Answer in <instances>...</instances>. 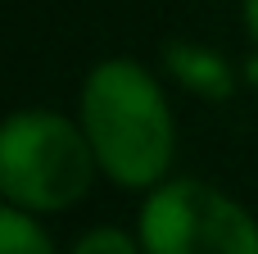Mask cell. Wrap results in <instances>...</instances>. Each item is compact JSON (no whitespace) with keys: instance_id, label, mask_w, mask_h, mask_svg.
<instances>
[{"instance_id":"1","label":"cell","mask_w":258,"mask_h":254,"mask_svg":"<svg viewBox=\"0 0 258 254\" xmlns=\"http://www.w3.org/2000/svg\"><path fill=\"white\" fill-rule=\"evenodd\" d=\"M77 123L113 186L154 191L168 182L177 155V118L159 77L141 59L109 55L91 64L77 91Z\"/></svg>"},{"instance_id":"2","label":"cell","mask_w":258,"mask_h":254,"mask_svg":"<svg viewBox=\"0 0 258 254\" xmlns=\"http://www.w3.org/2000/svg\"><path fill=\"white\" fill-rule=\"evenodd\" d=\"M100 164L77 118L59 109H14L0 127V195L27 214L73 209Z\"/></svg>"},{"instance_id":"3","label":"cell","mask_w":258,"mask_h":254,"mask_svg":"<svg viewBox=\"0 0 258 254\" xmlns=\"http://www.w3.org/2000/svg\"><path fill=\"white\" fill-rule=\"evenodd\" d=\"M145 254H258V218L200 177H168L136 214Z\"/></svg>"},{"instance_id":"4","label":"cell","mask_w":258,"mask_h":254,"mask_svg":"<svg viewBox=\"0 0 258 254\" xmlns=\"http://www.w3.org/2000/svg\"><path fill=\"white\" fill-rule=\"evenodd\" d=\"M163 68H168V77L172 82H181L190 95H200V100H231L236 95V86H240V73H236V64L222 55V50H213V45H204V41H168L163 45Z\"/></svg>"},{"instance_id":"5","label":"cell","mask_w":258,"mask_h":254,"mask_svg":"<svg viewBox=\"0 0 258 254\" xmlns=\"http://www.w3.org/2000/svg\"><path fill=\"white\" fill-rule=\"evenodd\" d=\"M0 254H54V241L36 223V214L5 205L0 209Z\"/></svg>"},{"instance_id":"6","label":"cell","mask_w":258,"mask_h":254,"mask_svg":"<svg viewBox=\"0 0 258 254\" xmlns=\"http://www.w3.org/2000/svg\"><path fill=\"white\" fill-rule=\"evenodd\" d=\"M68 254H145V250H141V236H136V232H122V227H91Z\"/></svg>"},{"instance_id":"7","label":"cell","mask_w":258,"mask_h":254,"mask_svg":"<svg viewBox=\"0 0 258 254\" xmlns=\"http://www.w3.org/2000/svg\"><path fill=\"white\" fill-rule=\"evenodd\" d=\"M240 23H245V36L258 50V0H240Z\"/></svg>"},{"instance_id":"8","label":"cell","mask_w":258,"mask_h":254,"mask_svg":"<svg viewBox=\"0 0 258 254\" xmlns=\"http://www.w3.org/2000/svg\"><path fill=\"white\" fill-rule=\"evenodd\" d=\"M240 73H245V82H254V86H258V50H254V55H249V64H245Z\"/></svg>"}]
</instances>
